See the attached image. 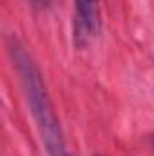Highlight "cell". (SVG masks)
I'll return each mask as SVG.
<instances>
[{
  "label": "cell",
  "instance_id": "6da1fadb",
  "mask_svg": "<svg viewBox=\"0 0 154 156\" xmlns=\"http://www.w3.org/2000/svg\"><path fill=\"white\" fill-rule=\"evenodd\" d=\"M7 51L13 60V67L16 69L20 83L24 89V96L27 100L29 111L37 123L42 144L47 156H71L65 149L64 133L60 127V120L54 111L53 100L49 96L45 80L40 73L37 62L24 47V44L15 37L7 38Z\"/></svg>",
  "mask_w": 154,
  "mask_h": 156
},
{
  "label": "cell",
  "instance_id": "7a4b0ae2",
  "mask_svg": "<svg viewBox=\"0 0 154 156\" xmlns=\"http://www.w3.org/2000/svg\"><path fill=\"white\" fill-rule=\"evenodd\" d=\"M76 29L82 37H94L100 31V0H75Z\"/></svg>",
  "mask_w": 154,
  "mask_h": 156
},
{
  "label": "cell",
  "instance_id": "277c9868",
  "mask_svg": "<svg viewBox=\"0 0 154 156\" xmlns=\"http://www.w3.org/2000/svg\"><path fill=\"white\" fill-rule=\"evenodd\" d=\"M94 156H100V154H94Z\"/></svg>",
  "mask_w": 154,
  "mask_h": 156
},
{
  "label": "cell",
  "instance_id": "3957f363",
  "mask_svg": "<svg viewBox=\"0 0 154 156\" xmlns=\"http://www.w3.org/2000/svg\"><path fill=\"white\" fill-rule=\"evenodd\" d=\"M152 149H154V138H152Z\"/></svg>",
  "mask_w": 154,
  "mask_h": 156
}]
</instances>
